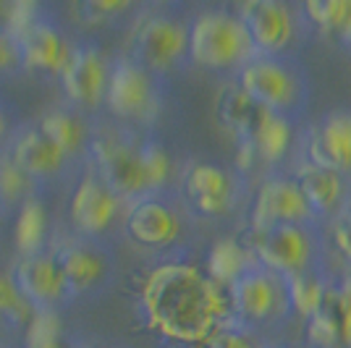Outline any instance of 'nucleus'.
Listing matches in <instances>:
<instances>
[{
    "instance_id": "32",
    "label": "nucleus",
    "mask_w": 351,
    "mask_h": 348,
    "mask_svg": "<svg viewBox=\"0 0 351 348\" xmlns=\"http://www.w3.org/2000/svg\"><path fill=\"white\" fill-rule=\"evenodd\" d=\"M27 184H29V175L24 173L14 160L5 158L0 162V199L5 204L16 202L27 191Z\"/></svg>"
},
{
    "instance_id": "26",
    "label": "nucleus",
    "mask_w": 351,
    "mask_h": 348,
    "mask_svg": "<svg viewBox=\"0 0 351 348\" xmlns=\"http://www.w3.org/2000/svg\"><path fill=\"white\" fill-rule=\"evenodd\" d=\"M45 241V210L37 199H27L16 220V247L24 257L37 254Z\"/></svg>"
},
{
    "instance_id": "15",
    "label": "nucleus",
    "mask_w": 351,
    "mask_h": 348,
    "mask_svg": "<svg viewBox=\"0 0 351 348\" xmlns=\"http://www.w3.org/2000/svg\"><path fill=\"white\" fill-rule=\"evenodd\" d=\"M228 299H231V312L249 322H263L267 319L280 301V286L273 273L267 270H249L228 286Z\"/></svg>"
},
{
    "instance_id": "22",
    "label": "nucleus",
    "mask_w": 351,
    "mask_h": 348,
    "mask_svg": "<svg viewBox=\"0 0 351 348\" xmlns=\"http://www.w3.org/2000/svg\"><path fill=\"white\" fill-rule=\"evenodd\" d=\"M249 260L252 251L247 244L236 241V238H220L213 244L210 254H207V275L213 277L218 286H234L239 277L249 273Z\"/></svg>"
},
{
    "instance_id": "24",
    "label": "nucleus",
    "mask_w": 351,
    "mask_h": 348,
    "mask_svg": "<svg viewBox=\"0 0 351 348\" xmlns=\"http://www.w3.org/2000/svg\"><path fill=\"white\" fill-rule=\"evenodd\" d=\"M304 11L317 29L351 40V0H309Z\"/></svg>"
},
{
    "instance_id": "25",
    "label": "nucleus",
    "mask_w": 351,
    "mask_h": 348,
    "mask_svg": "<svg viewBox=\"0 0 351 348\" xmlns=\"http://www.w3.org/2000/svg\"><path fill=\"white\" fill-rule=\"evenodd\" d=\"M289 299H291L293 309L304 319L315 317L328 309V296H325V286L317 277H312L309 273L289 277Z\"/></svg>"
},
{
    "instance_id": "14",
    "label": "nucleus",
    "mask_w": 351,
    "mask_h": 348,
    "mask_svg": "<svg viewBox=\"0 0 351 348\" xmlns=\"http://www.w3.org/2000/svg\"><path fill=\"white\" fill-rule=\"evenodd\" d=\"M184 194L199 215L215 218L228 212V207L234 202V184L218 165L197 162L184 175Z\"/></svg>"
},
{
    "instance_id": "21",
    "label": "nucleus",
    "mask_w": 351,
    "mask_h": 348,
    "mask_svg": "<svg viewBox=\"0 0 351 348\" xmlns=\"http://www.w3.org/2000/svg\"><path fill=\"white\" fill-rule=\"evenodd\" d=\"M296 186L302 189L312 212H328L336 210L343 197V178L336 171L320 168L315 162H307L296 171Z\"/></svg>"
},
{
    "instance_id": "17",
    "label": "nucleus",
    "mask_w": 351,
    "mask_h": 348,
    "mask_svg": "<svg viewBox=\"0 0 351 348\" xmlns=\"http://www.w3.org/2000/svg\"><path fill=\"white\" fill-rule=\"evenodd\" d=\"M126 233L139 247L165 249L178 236V218L158 199H139L126 215Z\"/></svg>"
},
{
    "instance_id": "35",
    "label": "nucleus",
    "mask_w": 351,
    "mask_h": 348,
    "mask_svg": "<svg viewBox=\"0 0 351 348\" xmlns=\"http://www.w3.org/2000/svg\"><path fill=\"white\" fill-rule=\"evenodd\" d=\"M199 348H257L252 340H249L247 335H239L234 330H218V333L213 335L210 340H205Z\"/></svg>"
},
{
    "instance_id": "7",
    "label": "nucleus",
    "mask_w": 351,
    "mask_h": 348,
    "mask_svg": "<svg viewBox=\"0 0 351 348\" xmlns=\"http://www.w3.org/2000/svg\"><path fill=\"white\" fill-rule=\"evenodd\" d=\"M66 97L82 108H97L108 95L110 66L97 45H76L60 73Z\"/></svg>"
},
{
    "instance_id": "6",
    "label": "nucleus",
    "mask_w": 351,
    "mask_h": 348,
    "mask_svg": "<svg viewBox=\"0 0 351 348\" xmlns=\"http://www.w3.org/2000/svg\"><path fill=\"white\" fill-rule=\"evenodd\" d=\"M108 108L121 118H134V121H147L158 110V95H155V82L152 71L139 66L132 58H121L110 69V82H108Z\"/></svg>"
},
{
    "instance_id": "33",
    "label": "nucleus",
    "mask_w": 351,
    "mask_h": 348,
    "mask_svg": "<svg viewBox=\"0 0 351 348\" xmlns=\"http://www.w3.org/2000/svg\"><path fill=\"white\" fill-rule=\"evenodd\" d=\"M336 317H338V327H341V340L351 348V277H346L341 290H338Z\"/></svg>"
},
{
    "instance_id": "4",
    "label": "nucleus",
    "mask_w": 351,
    "mask_h": 348,
    "mask_svg": "<svg viewBox=\"0 0 351 348\" xmlns=\"http://www.w3.org/2000/svg\"><path fill=\"white\" fill-rule=\"evenodd\" d=\"M189 50V29L171 16H145L132 32V60L147 71H165Z\"/></svg>"
},
{
    "instance_id": "10",
    "label": "nucleus",
    "mask_w": 351,
    "mask_h": 348,
    "mask_svg": "<svg viewBox=\"0 0 351 348\" xmlns=\"http://www.w3.org/2000/svg\"><path fill=\"white\" fill-rule=\"evenodd\" d=\"M16 40H19V50H21V66L34 69V71L63 73L73 53L66 34L45 16L34 18L27 29L19 32Z\"/></svg>"
},
{
    "instance_id": "30",
    "label": "nucleus",
    "mask_w": 351,
    "mask_h": 348,
    "mask_svg": "<svg viewBox=\"0 0 351 348\" xmlns=\"http://www.w3.org/2000/svg\"><path fill=\"white\" fill-rule=\"evenodd\" d=\"M32 304L19 293L14 277L0 273V317L14 319V322H29Z\"/></svg>"
},
{
    "instance_id": "34",
    "label": "nucleus",
    "mask_w": 351,
    "mask_h": 348,
    "mask_svg": "<svg viewBox=\"0 0 351 348\" xmlns=\"http://www.w3.org/2000/svg\"><path fill=\"white\" fill-rule=\"evenodd\" d=\"M16 66H21V50L16 40L5 27H0V73L14 71Z\"/></svg>"
},
{
    "instance_id": "27",
    "label": "nucleus",
    "mask_w": 351,
    "mask_h": 348,
    "mask_svg": "<svg viewBox=\"0 0 351 348\" xmlns=\"http://www.w3.org/2000/svg\"><path fill=\"white\" fill-rule=\"evenodd\" d=\"M40 126H43L69 155H73V152L82 147V142H84V129H82L79 118L73 116L71 110H63V108L50 110V113L43 116Z\"/></svg>"
},
{
    "instance_id": "13",
    "label": "nucleus",
    "mask_w": 351,
    "mask_h": 348,
    "mask_svg": "<svg viewBox=\"0 0 351 348\" xmlns=\"http://www.w3.org/2000/svg\"><path fill=\"white\" fill-rule=\"evenodd\" d=\"M116 191L105 184L97 171H87L71 199V220L82 233L105 231L118 212Z\"/></svg>"
},
{
    "instance_id": "8",
    "label": "nucleus",
    "mask_w": 351,
    "mask_h": 348,
    "mask_svg": "<svg viewBox=\"0 0 351 348\" xmlns=\"http://www.w3.org/2000/svg\"><path fill=\"white\" fill-rule=\"evenodd\" d=\"M309 215H312V207L307 204L302 189L296 186V181L273 178V181H265L257 191L254 210H252V228L267 231L276 225H299Z\"/></svg>"
},
{
    "instance_id": "11",
    "label": "nucleus",
    "mask_w": 351,
    "mask_h": 348,
    "mask_svg": "<svg viewBox=\"0 0 351 348\" xmlns=\"http://www.w3.org/2000/svg\"><path fill=\"white\" fill-rule=\"evenodd\" d=\"M241 21L257 53H278L293 37V21L289 8L278 0H247L241 5Z\"/></svg>"
},
{
    "instance_id": "3",
    "label": "nucleus",
    "mask_w": 351,
    "mask_h": 348,
    "mask_svg": "<svg viewBox=\"0 0 351 348\" xmlns=\"http://www.w3.org/2000/svg\"><path fill=\"white\" fill-rule=\"evenodd\" d=\"M254 45L241 16L228 11H207L189 27V55L205 69H231L252 58Z\"/></svg>"
},
{
    "instance_id": "29",
    "label": "nucleus",
    "mask_w": 351,
    "mask_h": 348,
    "mask_svg": "<svg viewBox=\"0 0 351 348\" xmlns=\"http://www.w3.org/2000/svg\"><path fill=\"white\" fill-rule=\"evenodd\" d=\"M71 11L84 24H105V21L116 18L118 14L129 11V3L126 0H82Z\"/></svg>"
},
{
    "instance_id": "37",
    "label": "nucleus",
    "mask_w": 351,
    "mask_h": 348,
    "mask_svg": "<svg viewBox=\"0 0 351 348\" xmlns=\"http://www.w3.org/2000/svg\"><path fill=\"white\" fill-rule=\"evenodd\" d=\"M3 131H5V110L0 108V136H3Z\"/></svg>"
},
{
    "instance_id": "19",
    "label": "nucleus",
    "mask_w": 351,
    "mask_h": 348,
    "mask_svg": "<svg viewBox=\"0 0 351 348\" xmlns=\"http://www.w3.org/2000/svg\"><path fill=\"white\" fill-rule=\"evenodd\" d=\"M263 105H257L239 84L220 89L218 121L223 123V129L234 134L239 145H249L252 142V134L257 129V121L263 116Z\"/></svg>"
},
{
    "instance_id": "31",
    "label": "nucleus",
    "mask_w": 351,
    "mask_h": 348,
    "mask_svg": "<svg viewBox=\"0 0 351 348\" xmlns=\"http://www.w3.org/2000/svg\"><path fill=\"white\" fill-rule=\"evenodd\" d=\"M307 335L309 343H315L317 348H333L341 340V327H338L336 312L325 309L320 314L307 319Z\"/></svg>"
},
{
    "instance_id": "23",
    "label": "nucleus",
    "mask_w": 351,
    "mask_h": 348,
    "mask_svg": "<svg viewBox=\"0 0 351 348\" xmlns=\"http://www.w3.org/2000/svg\"><path fill=\"white\" fill-rule=\"evenodd\" d=\"M249 145L254 147L257 158L267 160V162H278L289 152V145H291V123H289V118L283 113L265 108Z\"/></svg>"
},
{
    "instance_id": "16",
    "label": "nucleus",
    "mask_w": 351,
    "mask_h": 348,
    "mask_svg": "<svg viewBox=\"0 0 351 348\" xmlns=\"http://www.w3.org/2000/svg\"><path fill=\"white\" fill-rule=\"evenodd\" d=\"M8 158L14 160L16 165L29 175V178L32 175L34 178H45V175L58 173L60 168H63V162L71 158V155L37 123V126L21 131L16 136Z\"/></svg>"
},
{
    "instance_id": "20",
    "label": "nucleus",
    "mask_w": 351,
    "mask_h": 348,
    "mask_svg": "<svg viewBox=\"0 0 351 348\" xmlns=\"http://www.w3.org/2000/svg\"><path fill=\"white\" fill-rule=\"evenodd\" d=\"M58 267L63 273V283H66V296H76V293H84L89 290L105 273V262L103 257L89 247L82 244H69V247L53 251Z\"/></svg>"
},
{
    "instance_id": "36",
    "label": "nucleus",
    "mask_w": 351,
    "mask_h": 348,
    "mask_svg": "<svg viewBox=\"0 0 351 348\" xmlns=\"http://www.w3.org/2000/svg\"><path fill=\"white\" fill-rule=\"evenodd\" d=\"M333 244H336V249L346 260H351V215L349 218H341L333 225Z\"/></svg>"
},
{
    "instance_id": "28",
    "label": "nucleus",
    "mask_w": 351,
    "mask_h": 348,
    "mask_svg": "<svg viewBox=\"0 0 351 348\" xmlns=\"http://www.w3.org/2000/svg\"><path fill=\"white\" fill-rule=\"evenodd\" d=\"M27 348H66L60 340V322L50 309H40L37 314H32Z\"/></svg>"
},
{
    "instance_id": "2",
    "label": "nucleus",
    "mask_w": 351,
    "mask_h": 348,
    "mask_svg": "<svg viewBox=\"0 0 351 348\" xmlns=\"http://www.w3.org/2000/svg\"><path fill=\"white\" fill-rule=\"evenodd\" d=\"M92 162L105 184L118 197H142L165 184L171 160L155 142L136 145L121 136H97L92 145Z\"/></svg>"
},
{
    "instance_id": "9",
    "label": "nucleus",
    "mask_w": 351,
    "mask_h": 348,
    "mask_svg": "<svg viewBox=\"0 0 351 348\" xmlns=\"http://www.w3.org/2000/svg\"><path fill=\"white\" fill-rule=\"evenodd\" d=\"M239 87L247 92L257 105L267 110H286L296 102V79L286 66L273 58H252L241 71Z\"/></svg>"
},
{
    "instance_id": "1",
    "label": "nucleus",
    "mask_w": 351,
    "mask_h": 348,
    "mask_svg": "<svg viewBox=\"0 0 351 348\" xmlns=\"http://www.w3.org/2000/svg\"><path fill=\"white\" fill-rule=\"evenodd\" d=\"M142 309L152 330L202 346L223 330L231 314V299L210 275L191 264H162L147 275L142 286Z\"/></svg>"
},
{
    "instance_id": "5",
    "label": "nucleus",
    "mask_w": 351,
    "mask_h": 348,
    "mask_svg": "<svg viewBox=\"0 0 351 348\" xmlns=\"http://www.w3.org/2000/svg\"><path fill=\"white\" fill-rule=\"evenodd\" d=\"M247 249L267 273L283 277L302 275L309 262V238L299 225H276L267 231H254Z\"/></svg>"
},
{
    "instance_id": "18",
    "label": "nucleus",
    "mask_w": 351,
    "mask_h": 348,
    "mask_svg": "<svg viewBox=\"0 0 351 348\" xmlns=\"http://www.w3.org/2000/svg\"><path fill=\"white\" fill-rule=\"evenodd\" d=\"M309 162L349 173L351 171V113H333L322 121L309 142Z\"/></svg>"
},
{
    "instance_id": "12",
    "label": "nucleus",
    "mask_w": 351,
    "mask_h": 348,
    "mask_svg": "<svg viewBox=\"0 0 351 348\" xmlns=\"http://www.w3.org/2000/svg\"><path fill=\"white\" fill-rule=\"evenodd\" d=\"M11 277H14L19 293L40 309H47L50 304H56L60 296H66V283H63V273H60L56 254L37 251L29 257H21L16 262Z\"/></svg>"
}]
</instances>
